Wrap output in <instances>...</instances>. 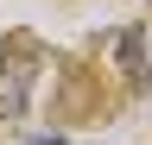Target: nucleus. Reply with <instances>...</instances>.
I'll return each instance as SVG.
<instances>
[{"instance_id": "1", "label": "nucleus", "mask_w": 152, "mask_h": 145, "mask_svg": "<svg viewBox=\"0 0 152 145\" xmlns=\"http://www.w3.org/2000/svg\"><path fill=\"white\" fill-rule=\"evenodd\" d=\"M32 82H38V57H32V50H7V57H0V120H19V114H26Z\"/></svg>"}, {"instance_id": "2", "label": "nucleus", "mask_w": 152, "mask_h": 145, "mask_svg": "<svg viewBox=\"0 0 152 145\" xmlns=\"http://www.w3.org/2000/svg\"><path fill=\"white\" fill-rule=\"evenodd\" d=\"M26 145H70L64 133H38V139H26Z\"/></svg>"}]
</instances>
